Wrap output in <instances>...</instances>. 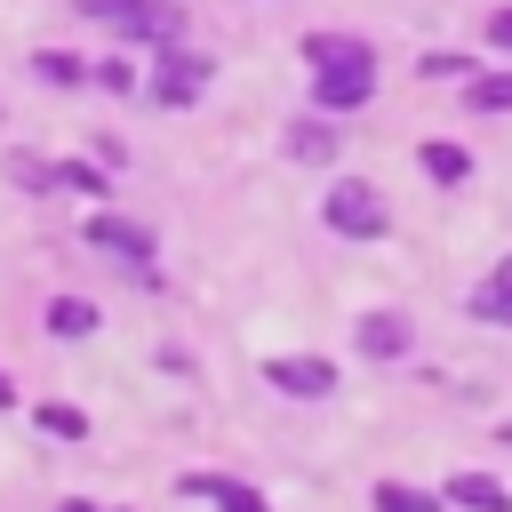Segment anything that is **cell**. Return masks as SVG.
<instances>
[{
    "instance_id": "ba28073f",
    "label": "cell",
    "mask_w": 512,
    "mask_h": 512,
    "mask_svg": "<svg viewBox=\"0 0 512 512\" xmlns=\"http://www.w3.org/2000/svg\"><path fill=\"white\" fill-rule=\"evenodd\" d=\"M360 352H376V360L408 352V320H400V312H368V320H360Z\"/></svg>"
},
{
    "instance_id": "7402d4cb",
    "label": "cell",
    "mask_w": 512,
    "mask_h": 512,
    "mask_svg": "<svg viewBox=\"0 0 512 512\" xmlns=\"http://www.w3.org/2000/svg\"><path fill=\"white\" fill-rule=\"evenodd\" d=\"M64 512H96V504H88V496H72V504H64Z\"/></svg>"
},
{
    "instance_id": "277c9868",
    "label": "cell",
    "mask_w": 512,
    "mask_h": 512,
    "mask_svg": "<svg viewBox=\"0 0 512 512\" xmlns=\"http://www.w3.org/2000/svg\"><path fill=\"white\" fill-rule=\"evenodd\" d=\"M208 88V56H160L152 72V104H192Z\"/></svg>"
},
{
    "instance_id": "44dd1931",
    "label": "cell",
    "mask_w": 512,
    "mask_h": 512,
    "mask_svg": "<svg viewBox=\"0 0 512 512\" xmlns=\"http://www.w3.org/2000/svg\"><path fill=\"white\" fill-rule=\"evenodd\" d=\"M488 40H496V48H512V8H496V16H488Z\"/></svg>"
},
{
    "instance_id": "8fae6325",
    "label": "cell",
    "mask_w": 512,
    "mask_h": 512,
    "mask_svg": "<svg viewBox=\"0 0 512 512\" xmlns=\"http://www.w3.org/2000/svg\"><path fill=\"white\" fill-rule=\"evenodd\" d=\"M48 328H56V336H96V304L56 296V304H48Z\"/></svg>"
},
{
    "instance_id": "d6986e66",
    "label": "cell",
    "mask_w": 512,
    "mask_h": 512,
    "mask_svg": "<svg viewBox=\"0 0 512 512\" xmlns=\"http://www.w3.org/2000/svg\"><path fill=\"white\" fill-rule=\"evenodd\" d=\"M56 184H72V192H104V176H96L88 160H64V168H56Z\"/></svg>"
},
{
    "instance_id": "8992f818",
    "label": "cell",
    "mask_w": 512,
    "mask_h": 512,
    "mask_svg": "<svg viewBox=\"0 0 512 512\" xmlns=\"http://www.w3.org/2000/svg\"><path fill=\"white\" fill-rule=\"evenodd\" d=\"M184 496H200V504H216V512H264V496H256L248 480H224V472H184Z\"/></svg>"
},
{
    "instance_id": "5bb4252c",
    "label": "cell",
    "mask_w": 512,
    "mask_h": 512,
    "mask_svg": "<svg viewBox=\"0 0 512 512\" xmlns=\"http://www.w3.org/2000/svg\"><path fill=\"white\" fill-rule=\"evenodd\" d=\"M424 176H440V184H464V176H472V160H464L456 144H424Z\"/></svg>"
},
{
    "instance_id": "4fadbf2b",
    "label": "cell",
    "mask_w": 512,
    "mask_h": 512,
    "mask_svg": "<svg viewBox=\"0 0 512 512\" xmlns=\"http://www.w3.org/2000/svg\"><path fill=\"white\" fill-rule=\"evenodd\" d=\"M464 96H472V112H512V72H480Z\"/></svg>"
},
{
    "instance_id": "6da1fadb",
    "label": "cell",
    "mask_w": 512,
    "mask_h": 512,
    "mask_svg": "<svg viewBox=\"0 0 512 512\" xmlns=\"http://www.w3.org/2000/svg\"><path fill=\"white\" fill-rule=\"evenodd\" d=\"M304 56H312V88H320L328 112H352V104L376 96V56H368V40H352V32H312Z\"/></svg>"
},
{
    "instance_id": "9c48e42d",
    "label": "cell",
    "mask_w": 512,
    "mask_h": 512,
    "mask_svg": "<svg viewBox=\"0 0 512 512\" xmlns=\"http://www.w3.org/2000/svg\"><path fill=\"white\" fill-rule=\"evenodd\" d=\"M472 312H480V320H512V256L488 272V288L472 296Z\"/></svg>"
},
{
    "instance_id": "7a4b0ae2",
    "label": "cell",
    "mask_w": 512,
    "mask_h": 512,
    "mask_svg": "<svg viewBox=\"0 0 512 512\" xmlns=\"http://www.w3.org/2000/svg\"><path fill=\"white\" fill-rule=\"evenodd\" d=\"M328 224H336L344 240H376L392 216H384V192H376V184H336V192H328Z\"/></svg>"
},
{
    "instance_id": "30bf717a",
    "label": "cell",
    "mask_w": 512,
    "mask_h": 512,
    "mask_svg": "<svg viewBox=\"0 0 512 512\" xmlns=\"http://www.w3.org/2000/svg\"><path fill=\"white\" fill-rule=\"evenodd\" d=\"M128 32H136V40H176V32H184V16H176V8H168V0H144V8H136V24H128Z\"/></svg>"
},
{
    "instance_id": "603a6c76",
    "label": "cell",
    "mask_w": 512,
    "mask_h": 512,
    "mask_svg": "<svg viewBox=\"0 0 512 512\" xmlns=\"http://www.w3.org/2000/svg\"><path fill=\"white\" fill-rule=\"evenodd\" d=\"M8 400H16V392H8V376H0V408H8Z\"/></svg>"
},
{
    "instance_id": "7c38bea8",
    "label": "cell",
    "mask_w": 512,
    "mask_h": 512,
    "mask_svg": "<svg viewBox=\"0 0 512 512\" xmlns=\"http://www.w3.org/2000/svg\"><path fill=\"white\" fill-rule=\"evenodd\" d=\"M376 512H440V496H424L408 480H376Z\"/></svg>"
},
{
    "instance_id": "9a60e30c",
    "label": "cell",
    "mask_w": 512,
    "mask_h": 512,
    "mask_svg": "<svg viewBox=\"0 0 512 512\" xmlns=\"http://www.w3.org/2000/svg\"><path fill=\"white\" fill-rule=\"evenodd\" d=\"M32 64H40V80H56V88H72V80H88V64H80V56H64V48H40Z\"/></svg>"
},
{
    "instance_id": "52a82bcc",
    "label": "cell",
    "mask_w": 512,
    "mask_h": 512,
    "mask_svg": "<svg viewBox=\"0 0 512 512\" xmlns=\"http://www.w3.org/2000/svg\"><path fill=\"white\" fill-rule=\"evenodd\" d=\"M440 504H464V512H512V488L488 480V472H448V496Z\"/></svg>"
},
{
    "instance_id": "ffe728a7",
    "label": "cell",
    "mask_w": 512,
    "mask_h": 512,
    "mask_svg": "<svg viewBox=\"0 0 512 512\" xmlns=\"http://www.w3.org/2000/svg\"><path fill=\"white\" fill-rule=\"evenodd\" d=\"M40 424H48V432H64V440H80V432H88V416H80V408H40Z\"/></svg>"
},
{
    "instance_id": "ac0fdd59",
    "label": "cell",
    "mask_w": 512,
    "mask_h": 512,
    "mask_svg": "<svg viewBox=\"0 0 512 512\" xmlns=\"http://www.w3.org/2000/svg\"><path fill=\"white\" fill-rule=\"evenodd\" d=\"M288 144H296V160H328V152H336V136H328V128H312V120H304Z\"/></svg>"
},
{
    "instance_id": "e0dca14e",
    "label": "cell",
    "mask_w": 512,
    "mask_h": 512,
    "mask_svg": "<svg viewBox=\"0 0 512 512\" xmlns=\"http://www.w3.org/2000/svg\"><path fill=\"white\" fill-rule=\"evenodd\" d=\"M72 8H80V16H96V24H120V32H128L144 0H72Z\"/></svg>"
},
{
    "instance_id": "5b68a950",
    "label": "cell",
    "mask_w": 512,
    "mask_h": 512,
    "mask_svg": "<svg viewBox=\"0 0 512 512\" xmlns=\"http://www.w3.org/2000/svg\"><path fill=\"white\" fill-rule=\"evenodd\" d=\"M264 376H272L288 400H320V392H336V368H328V360H312V352H296V360H272Z\"/></svg>"
},
{
    "instance_id": "2e32d148",
    "label": "cell",
    "mask_w": 512,
    "mask_h": 512,
    "mask_svg": "<svg viewBox=\"0 0 512 512\" xmlns=\"http://www.w3.org/2000/svg\"><path fill=\"white\" fill-rule=\"evenodd\" d=\"M8 184H24V192H48V184H56V168H48V160H32V152H8Z\"/></svg>"
},
{
    "instance_id": "3957f363",
    "label": "cell",
    "mask_w": 512,
    "mask_h": 512,
    "mask_svg": "<svg viewBox=\"0 0 512 512\" xmlns=\"http://www.w3.org/2000/svg\"><path fill=\"white\" fill-rule=\"evenodd\" d=\"M88 248H104L120 264H152V232L128 224V216H88Z\"/></svg>"
}]
</instances>
